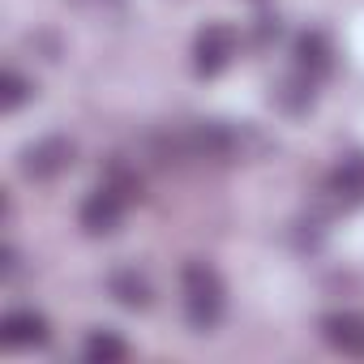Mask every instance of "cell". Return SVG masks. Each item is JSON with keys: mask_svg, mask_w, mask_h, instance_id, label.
<instances>
[{"mask_svg": "<svg viewBox=\"0 0 364 364\" xmlns=\"http://www.w3.org/2000/svg\"><path fill=\"white\" fill-rule=\"evenodd\" d=\"M185 313L198 330H210L223 317V283L206 262L185 266Z\"/></svg>", "mask_w": 364, "mask_h": 364, "instance_id": "1", "label": "cell"}, {"mask_svg": "<svg viewBox=\"0 0 364 364\" xmlns=\"http://www.w3.org/2000/svg\"><path fill=\"white\" fill-rule=\"evenodd\" d=\"M240 146V137L223 124V120H198L180 133V150L193 159H232Z\"/></svg>", "mask_w": 364, "mask_h": 364, "instance_id": "2", "label": "cell"}, {"mask_svg": "<svg viewBox=\"0 0 364 364\" xmlns=\"http://www.w3.org/2000/svg\"><path fill=\"white\" fill-rule=\"evenodd\" d=\"M232 56H236V31L223 26V22H210V26L198 35V43H193V69H198L202 77L223 73V69L232 65Z\"/></svg>", "mask_w": 364, "mask_h": 364, "instance_id": "3", "label": "cell"}, {"mask_svg": "<svg viewBox=\"0 0 364 364\" xmlns=\"http://www.w3.org/2000/svg\"><path fill=\"white\" fill-rule=\"evenodd\" d=\"M77 219H82V228H86L90 236H107V232H116L120 219H124V193H120L116 185L95 189V193L82 202Z\"/></svg>", "mask_w": 364, "mask_h": 364, "instance_id": "4", "label": "cell"}, {"mask_svg": "<svg viewBox=\"0 0 364 364\" xmlns=\"http://www.w3.org/2000/svg\"><path fill=\"white\" fill-rule=\"evenodd\" d=\"M69 159H73V141L43 137V141H35V146L22 150V176L26 180H52V176H60L69 167Z\"/></svg>", "mask_w": 364, "mask_h": 364, "instance_id": "5", "label": "cell"}, {"mask_svg": "<svg viewBox=\"0 0 364 364\" xmlns=\"http://www.w3.org/2000/svg\"><path fill=\"white\" fill-rule=\"evenodd\" d=\"M0 343L5 347H43L48 343V321L35 309H14L0 321Z\"/></svg>", "mask_w": 364, "mask_h": 364, "instance_id": "6", "label": "cell"}, {"mask_svg": "<svg viewBox=\"0 0 364 364\" xmlns=\"http://www.w3.org/2000/svg\"><path fill=\"white\" fill-rule=\"evenodd\" d=\"M321 338L343 351V355H364V317L355 313H326L321 317Z\"/></svg>", "mask_w": 364, "mask_h": 364, "instance_id": "7", "label": "cell"}, {"mask_svg": "<svg viewBox=\"0 0 364 364\" xmlns=\"http://www.w3.org/2000/svg\"><path fill=\"white\" fill-rule=\"evenodd\" d=\"M330 193L338 198V202H347V206H355V202H364V154H351V159H343L334 171H330Z\"/></svg>", "mask_w": 364, "mask_h": 364, "instance_id": "8", "label": "cell"}, {"mask_svg": "<svg viewBox=\"0 0 364 364\" xmlns=\"http://www.w3.org/2000/svg\"><path fill=\"white\" fill-rule=\"evenodd\" d=\"M330 56L334 52H330V39L321 31H304L296 39V65H300V73H309V82L321 77V73H330V65H334Z\"/></svg>", "mask_w": 364, "mask_h": 364, "instance_id": "9", "label": "cell"}, {"mask_svg": "<svg viewBox=\"0 0 364 364\" xmlns=\"http://www.w3.org/2000/svg\"><path fill=\"white\" fill-rule=\"evenodd\" d=\"M107 287H112V296H116L124 309H146V304H150V287H146V279H141L137 270H116V274L107 279Z\"/></svg>", "mask_w": 364, "mask_h": 364, "instance_id": "10", "label": "cell"}, {"mask_svg": "<svg viewBox=\"0 0 364 364\" xmlns=\"http://www.w3.org/2000/svg\"><path fill=\"white\" fill-rule=\"evenodd\" d=\"M86 360H95V364H116V360H124L129 355V347L112 334V330H95L90 338H86Z\"/></svg>", "mask_w": 364, "mask_h": 364, "instance_id": "11", "label": "cell"}, {"mask_svg": "<svg viewBox=\"0 0 364 364\" xmlns=\"http://www.w3.org/2000/svg\"><path fill=\"white\" fill-rule=\"evenodd\" d=\"M0 90H5V95H0V103H5V112H18L26 99H31V82L18 73V69H5V77H0Z\"/></svg>", "mask_w": 364, "mask_h": 364, "instance_id": "12", "label": "cell"}]
</instances>
